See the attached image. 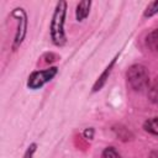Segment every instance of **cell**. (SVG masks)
<instances>
[{
	"mask_svg": "<svg viewBox=\"0 0 158 158\" xmlns=\"http://www.w3.org/2000/svg\"><path fill=\"white\" fill-rule=\"evenodd\" d=\"M65 12H67V2L59 1L56 6L53 19L51 22V37L56 46H63L65 43V33H64Z\"/></svg>",
	"mask_w": 158,
	"mask_h": 158,
	"instance_id": "cell-1",
	"label": "cell"
},
{
	"mask_svg": "<svg viewBox=\"0 0 158 158\" xmlns=\"http://www.w3.org/2000/svg\"><path fill=\"white\" fill-rule=\"evenodd\" d=\"M127 81L133 90H143L149 85V74L144 65L142 64H133L128 68L127 73Z\"/></svg>",
	"mask_w": 158,
	"mask_h": 158,
	"instance_id": "cell-2",
	"label": "cell"
},
{
	"mask_svg": "<svg viewBox=\"0 0 158 158\" xmlns=\"http://www.w3.org/2000/svg\"><path fill=\"white\" fill-rule=\"evenodd\" d=\"M57 72H58V69L56 67H51L44 70L33 72L28 78L27 86L30 89H38V88L43 86L46 83H48L49 80H52L54 78V75L57 74Z\"/></svg>",
	"mask_w": 158,
	"mask_h": 158,
	"instance_id": "cell-3",
	"label": "cell"
},
{
	"mask_svg": "<svg viewBox=\"0 0 158 158\" xmlns=\"http://www.w3.org/2000/svg\"><path fill=\"white\" fill-rule=\"evenodd\" d=\"M12 15L15 17H17L19 20V26H17V32H16V37H15V42H14V49L17 48L19 44H21L25 35H26V28H27V20H26V14L23 11V9H15V11L12 12Z\"/></svg>",
	"mask_w": 158,
	"mask_h": 158,
	"instance_id": "cell-4",
	"label": "cell"
},
{
	"mask_svg": "<svg viewBox=\"0 0 158 158\" xmlns=\"http://www.w3.org/2000/svg\"><path fill=\"white\" fill-rule=\"evenodd\" d=\"M90 1H81L79 2V5L77 6V20L78 21H83L84 19H86V16L89 15L90 11Z\"/></svg>",
	"mask_w": 158,
	"mask_h": 158,
	"instance_id": "cell-5",
	"label": "cell"
},
{
	"mask_svg": "<svg viewBox=\"0 0 158 158\" xmlns=\"http://www.w3.org/2000/svg\"><path fill=\"white\" fill-rule=\"evenodd\" d=\"M148 96L149 100L154 104H158V77L149 81L148 85Z\"/></svg>",
	"mask_w": 158,
	"mask_h": 158,
	"instance_id": "cell-6",
	"label": "cell"
},
{
	"mask_svg": "<svg viewBox=\"0 0 158 158\" xmlns=\"http://www.w3.org/2000/svg\"><path fill=\"white\" fill-rule=\"evenodd\" d=\"M143 128H144L147 132L158 136V116L147 120V121L144 122V125H143Z\"/></svg>",
	"mask_w": 158,
	"mask_h": 158,
	"instance_id": "cell-7",
	"label": "cell"
},
{
	"mask_svg": "<svg viewBox=\"0 0 158 158\" xmlns=\"http://www.w3.org/2000/svg\"><path fill=\"white\" fill-rule=\"evenodd\" d=\"M115 60H116V59H114V60L110 63V65H109V67L105 69V72L101 74V77L99 78V80H98V81H96V84L94 85V91L99 90V89H100V88L104 85V83L106 81V78L109 77V74H110V72H111V69H112V67H114V64H115Z\"/></svg>",
	"mask_w": 158,
	"mask_h": 158,
	"instance_id": "cell-8",
	"label": "cell"
},
{
	"mask_svg": "<svg viewBox=\"0 0 158 158\" xmlns=\"http://www.w3.org/2000/svg\"><path fill=\"white\" fill-rule=\"evenodd\" d=\"M147 44L151 49L158 51V28L153 30L148 36H147Z\"/></svg>",
	"mask_w": 158,
	"mask_h": 158,
	"instance_id": "cell-9",
	"label": "cell"
},
{
	"mask_svg": "<svg viewBox=\"0 0 158 158\" xmlns=\"http://www.w3.org/2000/svg\"><path fill=\"white\" fill-rule=\"evenodd\" d=\"M101 158H121V156L114 147H106L102 151Z\"/></svg>",
	"mask_w": 158,
	"mask_h": 158,
	"instance_id": "cell-10",
	"label": "cell"
},
{
	"mask_svg": "<svg viewBox=\"0 0 158 158\" xmlns=\"http://www.w3.org/2000/svg\"><path fill=\"white\" fill-rule=\"evenodd\" d=\"M158 12V1H153V2H151L148 6H147V9H146V11H144V16L147 17H149V16H152V15H154V14H157Z\"/></svg>",
	"mask_w": 158,
	"mask_h": 158,
	"instance_id": "cell-11",
	"label": "cell"
},
{
	"mask_svg": "<svg viewBox=\"0 0 158 158\" xmlns=\"http://www.w3.org/2000/svg\"><path fill=\"white\" fill-rule=\"evenodd\" d=\"M36 147H37V144H36V143H32V144L27 148V151H26V153H25L23 158H32L33 153L36 152Z\"/></svg>",
	"mask_w": 158,
	"mask_h": 158,
	"instance_id": "cell-12",
	"label": "cell"
}]
</instances>
